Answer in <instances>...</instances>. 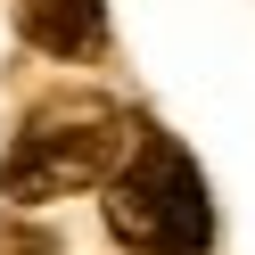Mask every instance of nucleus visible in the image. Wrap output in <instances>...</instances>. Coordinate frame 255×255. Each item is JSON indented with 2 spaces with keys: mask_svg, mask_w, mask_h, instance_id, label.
<instances>
[{
  "mask_svg": "<svg viewBox=\"0 0 255 255\" xmlns=\"http://www.w3.org/2000/svg\"><path fill=\"white\" fill-rule=\"evenodd\" d=\"M140 140L148 132L132 124V107L99 99V91H58L17 124V140L0 156V198L50 206V198H74V189H107L132 165Z\"/></svg>",
  "mask_w": 255,
  "mask_h": 255,
  "instance_id": "nucleus-1",
  "label": "nucleus"
},
{
  "mask_svg": "<svg viewBox=\"0 0 255 255\" xmlns=\"http://www.w3.org/2000/svg\"><path fill=\"white\" fill-rule=\"evenodd\" d=\"M99 214H107V231H116L132 255H206V239H214L206 173L189 165L165 132H148L132 148V165L107 181Z\"/></svg>",
  "mask_w": 255,
  "mask_h": 255,
  "instance_id": "nucleus-2",
  "label": "nucleus"
},
{
  "mask_svg": "<svg viewBox=\"0 0 255 255\" xmlns=\"http://www.w3.org/2000/svg\"><path fill=\"white\" fill-rule=\"evenodd\" d=\"M8 17L41 58H99L107 50V0H8Z\"/></svg>",
  "mask_w": 255,
  "mask_h": 255,
  "instance_id": "nucleus-3",
  "label": "nucleus"
}]
</instances>
